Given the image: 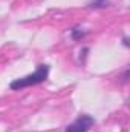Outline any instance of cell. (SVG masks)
I'll list each match as a JSON object with an SVG mask.
<instances>
[{"label": "cell", "mask_w": 130, "mask_h": 132, "mask_svg": "<svg viewBox=\"0 0 130 132\" xmlns=\"http://www.w3.org/2000/svg\"><path fill=\"white\" fill-rule=\"evenodd\" d=\"M124 46L129 48V38H127V37H124Z\"/></svg>", "instance_id": "6"}, {"label": "cell", "mask_w": 130, "mask_h": 132, "mask_svg": "<svg viewBox=\"0 0 130 132\" xmlns=\"http://www.w3.org/2000/svg\"><path fill=\"white\" fill-rule=\"evenodd\" d=\"M127 78H129V71H126L124 75H123V80H124V81H127Z\"/></svg>", "instance_id": "5"}, {"label": "cell", "mask_w": 130, "mask_h": 132, "mask_svg": "<svg viewBox=\"0 0 130 132\" xmlns=\"http://www.w3.org/2000/svg\"><path fill=\"white\" fill-rule=\"evenodd\" d=\"M86 31H83L81 28H78V26H75V28H72L70 29V37H72V40H75V42H80V40H83L84 37H86Z\"/></svg>", "instance_id": "4"}, {"label": "cell", "mask_w": 130, "mask_h": 132, "mask_svg": "<svg viewBox=\"0 0 130 132\" xmlns=\"http://www.w3.org/2000/svg\"><path fill=\"white\" fill-rule=\"evenodd\" d=\"M48 75H49V65L41 63V65L37 66V69L32 74H28V75H25L22 78H15L14 81H11L9 88L12 91H18V89H23V88L35 86V85H40V83L46 81Z\"/></svg>", "instance_id": "1"}, {"label": "cell", "mask_w": 130, "mask_h": 132, "mask_svg": "<svg viewBox=\"0 0 130 132\" xmlns=\"http://www.w3.org/2000/svg\"><path fill=\"white\" fill-rule=\"evenodd\" d=\"M110 5V0H90L89 8L90 9H104Z\"/></svg>", "instance_id": "3"}, {"label": "cell", "mask_w": 130, "mask_h": 132, "mask_svg": "<svg viewBox=\"0 0 130 132\" xmlns=\"http://www.w3.org/2000/svg\"><path fill=\"white\" fill-rule=\"evenodd\" d=\"M95 125V118L89 114H81L78 115L70 125L66 126V132H87Z\"/></svg>", "instance_id": "2"}]
</instances>
